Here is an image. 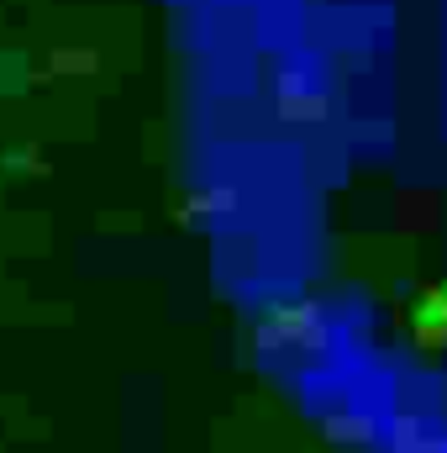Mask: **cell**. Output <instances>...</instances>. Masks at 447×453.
Wrapping results in <instances>:
<instances>
[{"instance_id": "obj_1", "label": "cell", "mask_w": 447, "mask_h": 453, "mask_svg": "<svg viewBox=\"0 0 447 453\" xmlns=\"http://www.w3.org/2000/svg\"><path fill=\"white\" fill-rule=\"evenodd\" d=\"M411 327L421 348H442L447 343V285H426L411 306Z\"/></svg>"}]
</instances>
